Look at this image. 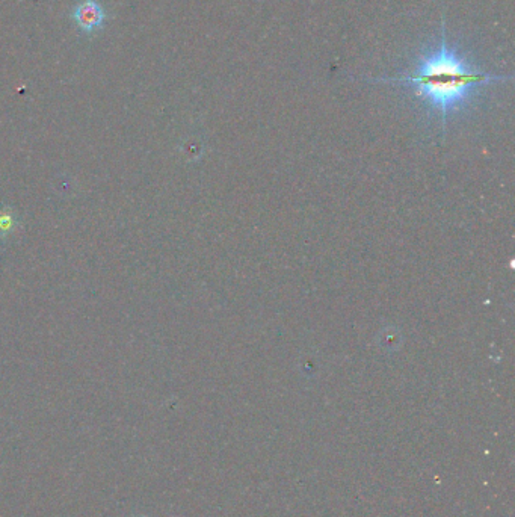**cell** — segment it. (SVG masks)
I'll use <instances>...</instances> for the list:
<instances>
[{"label":"cell","mask_w":515,"mask_h":517,"mask_svg":"<svg viewBox=\"0 0 515 517\" xmlns=\"http://www.w3.org/2000/svg\"><path fill=\"white\" fill-rule=\"evenodd\" d=\"M504 79V76L481 72L446 44L443 38L439 48L422 58L413 74L390 81L403 82L414 88V91L431 109L446 117L467 102L479 85Z\"/></svg>","instance_id":"cell-1"},{"label":"cell","mask_w":515,"mask_h":517,"mask_svg":"<svg viewBox=\"0 0 515 517\" xmlns=\"http://www.w3.org/2000/svg\"><path fill=\"white\" fill-rule=\"evenodd\" d=\"M74 18L79 25V27L83 29L85 32H93L95 31L97 27H100L103 20H105V13L102 6L95 4L94 0H86V2L79 5L74 9Z\"/></svg>","instance_id":"cell-2"},{"label":"cell","mask_w":515,"mask_h":517,"mask_svg":"<svg viewBox=\"0 0 515 517\" xmlns=\"http://www.w3.org/2000/svg\"><path fill=\"white\" fill-rule=\"evenodd\" d=\"M17 215L14 209L2 207L0 209V237H6L11 235L17 227Z\"/></svg>","instance_id":"cell-3"}]
</instances>
